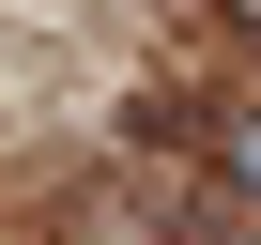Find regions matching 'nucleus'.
Masks as SVG:
<instances>
[{
	"mask_svg": "<svg viewBox=\"0 0 261 245\" xmlns=\"http://www.w3.org/2000/svg\"><path fill=\"white\" fill-rule=\"evenodd\" d=\"M215 154H230V184L261 199V107H230V122H215Z\"/></svg>",
	"mask_w": 261,
	"mask_h": 245,
	"instance_id": "obj_1",
	"label": "nucleus"
}]
</instances>
